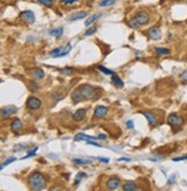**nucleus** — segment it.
Here are the masks:
<instances>
[{
    "label": "nucleus",
    "instance_id": "obj_2",
    "mask_svg": "<svg viewBox=\"0 0 187 191\" xmlns=\"http://www.w3.org/2000/svg\"><path fill=\"white\" fill-rule=\"evenodd\" d=\"M149 20H150V18H149V14H148V13L139 12L134 18H132L129 20L128 25H129V27L133 28V29H138L141 26L147 25V23L149 22Z\"/></svg>",
    "mask_w": 187,
    "mask_h": 191
},
{
    "label": "nucleus",
    "instance_id": "obj_21",
    "mask_svg": "<svg viewBox=\"0 0 187 191\" xmlns=\"http://www.w3.org/2000/svg\"><path fill=\"white\" fill-rule=\"evenodd\" d=\"M111 80H112L113 86L117 87V88H121V87L124 86V82H122V80H121L119 77H117V75H113Z\"/></svg>",
    "mask_w": 187,
    "mask_h": 191
},
{
    "label": "nucleus",
    "instance_id": "obj_33",
    "mask_svg": "<svg viewBox=\"0 0 187 191\" xmlns=\"http://www.w3.org/2000/svg\"><path fill=\"white\" fill-rule=\"evenodd\" d=\"M62 75H71L73 73V68H62L59 71Z\"/></svg>",
    "mask_w": 187,
    "mask_h": 191
},
{
    "label": "nucleus",
    "instance_id": "obj_3",
    "mask_svg": "<svg viewBox=\"0 0 187 191\" xmlns=\"http://www.w3.org/2000/svg\"><path fill=\"white\" fill-rule=\"evenodd\" d=\"M78 89H80V92L82 94L83 101H85V100L94 99V97L96 96L97 89L94 88L92 86H90V85H82V86L78 87Z\"/></svg>",
    "mask_w": 187,
    "mask_h": 191
},
{
    "label": "nucleus",
    "instance_id": "obj_28",
    "mask_svg": "<svg viewBox=\"0 0 187 191\" xmlns=\"http://www.w3.org/2000/svg\"><path fill=\"white\" fill-rule=\"evenodd\" d=\"M83 177H85V174L83 173V172H80V173L76 175V177H75V181H74V184L78 185L80 182H81V179H83Z\"/></svg>",
    "mask_w": 187,
    "mask_h": 191
},
{
    "label": "nucleus",
    "instance_id": "obj_5",
    "mask_svg": "<svg viewBox=\"0 0 187 191\" xmlns=\"http://www.w3.org/2000/svg\"><path fill=\"white\" fill-rule=\"evenodd\" d=\"M27 108L28 109H30V110H37V109H39L41 108V105H42V101L36 97V96H29L28 100H27Z\"/></svg>",
    "mask_w": 187,
    "mask_h": 191
},
{
    "label": "nucleus",
    "instance_id": "obj_23",
    "mask_svg": "<svg viewBox=\"0 0 187 191\" xmlns=\"http://www.w3.org/2000/svg\"><path fill=\"white\" fill-rule=\"evenodd\" d=\"M71 50H72V45H71V43H68L66 46H65V49L62 50L60 53L57 56V58H60V57H65V56H67L69 52H71Z\"/></svg>",
    "mask_w": 187,
    "mask_h": 191
},
{
    "label": "nucleus",
    "instance_id": "obj_14",
    "mask_svg": "<svg viewBox=\"0 0 187 191\" xmlns=\"http://www.w3.org/2000/svg\"><path fill=\"white\" fill-rule=\"evenodd\" d=\"M31 75L36 80H42V79H44V77H45V72H44L43 68L35 67L34 70H31Z\"/></svg>",
    "mask_w": 187,
    "mask_h": 191
},
{
    "label": "nucleus",
    "instance_id": "obj_9",
    "mask_svg": "<svg viewBox=\"0 0 187 191\" xmlns=\"http://www.w3.org/2000/svg\"><path fill=\"white\" fill-rule=\"evenodd\" d=\"M108 114V108L104 105H97L94 110V118H103Z\"/></svg>",
    "mask_w": 187,
    "mask_h": 191
},
{
    "label": "nucleus",
    "instance_id": "obj_26",
    "mask_svg": "<svg viewBox=\"0 0 187 191\" xmlns=\"http://www.w3.org/2000/svg\"><path fill=\"white\" fill-rule=\"evenodd\" d=\"M115 2V0H101L98 5H99L101 7H108V6L113 5Z\"/></svg>",
    "mask_w": 187,
    "mask_h": 191
},
{
    "label": "nucleus",
    "instance_id": "obj_20",
    "mask_svg": "<svg viewBox=\"0 0 187 191\" xmlns=\"http://www.w3.org/2000/svg\"><path fill=\"white\" fill-rule=\"evenodd\" d=\"M122 189L125 191H133L138 189V184L135 182H127L126 184L122 186Z\"/></svg>",
    "mask_w": 187,
    "mask_h": 191
},
{
    "label": "nucleus",
    "instance_id": "obj_13",
    "mask_svg": "<svg viewBox=\"0 0 187 191\" xmlns=\"http://www.w3.org/2000/svg\"><path fill=\"white\" fill-rule=\"evenodd\" d=\"M142 115L147 118V121H148V123L150 126H155L157 124V117L152 114V112H149V111H143L142 112Z\"/></svg>",
    "mask_w": 187,
    "mask_h": 191
},
{
    "label": "nucleus",
    "instance_id": "obj_8",
    "mask_svg": "<svg viewBox=\"0 0 187 191\" xmlns=\"http://www.w3.org/2000/svg\"><path fill=\"white\" fill-rule=\"evenodd\" d=\"M85 115H87V109L81 108V109H78V110L73 114L72 118H73V121H74V122H81V121H83V119H85Z\"/></svg>",
    "mask_w": 187,
    "mask_h": 191
},
{
    "label": "nucleus",
    "instance_id": "obj_36",
    "mask_svg": "<svg viewBox=\"0 0 187 191\" xmlns=\"http://www.w3.org/2000/svg\"><path fill=\"white\" fill-rule=\"evenodd\" d=\"M78 0H60L61 4H69V5H72L74 2H78Z\"/></svg>",
    "mask_w": 187,
    "mask_h": 191
},
{
    "label": "nucleus",
    "instance_id": "obj_10",
    "mask_svg": "<svg viewBox=\"0 0 187 191\" xmlns=\"http://www.w3.org/2000/svg\"><path fill=\"white\" fill-rule=\"evenodd\" d=\"M16 111H18L16 107H13V105H11V107H4V108H1L0 114H1V117L5 118V117L11 116V115H14Z\"/></svg>",
    "mask_w": 187,
    "mask_h": 191
},
{
    "label": "nucleus",
    "instance_id": "obj_27",
    "mask_svg": "<svg viewBox=\"0 0 187 191\" xmlns=\"http://www.w3.org/2000/svg\"><path fill=\"white\" fill-rule=\"evenodd\" d=\"M14 161H16V158H15V156H11L9 159H7L6 161H4V162H2V165L0 166V169H4V167L8 166L9 163H12V162H14Z\"/></svg>",
    "mask_w": 187,
    "mask_h": 191
},
{
    "label": "nucleus",
    "instance_id": "obj_19",
    "mask_svg": "<svg viewBox=\"0 0 187 191\" xmlns=\"http://www.w3.org/2000/svg\"><path fill=\"white\" fill-rule=\"evenodd\" d=\"M99 18H101V14H99V13H96V14L91 15V16H89V18L85 20V27H89V26H90L92 22H95L97 19H99Z\"/></svg>",
    "mask_w": 187,
    "mask_h": 191
},
{
    "label": "nucleus",
    "instance_id": "obj_30",
    "mask_svg": "<svg viewBox=\"0 0 187 191\" xmlns=\"http://www.w3.org/2000/svg\"><path fill=\"white\" fill-rule=\"evenodd\" d=\"M39 4H42L46 7H52L53 6V0H37Z\"/></svg>",
    "mask_w": 187,
    "mask_h": 191
},
{
    "label": "nucleus",
    "instance_id": "obj_17",
    "mask_svg": "<svg viewBox=\"0 0 187 191\" xmlns=\"http://www.w3.org/2000/svg\"><path fill=\"white\" fill-rule=\"evenodd\" d=\"M62 32H64V28H62V27L53 28V29H51V30L48 31V34L53 37H60L61 35H62Z\"/></svg>",
    "mask_w": 187,
    "mask_h": 191
},
{
    "label": "nucleus",
    "instance_id": "obj_35",
    "mask_svg": "<svg viewBox=\"0 0 187 191\" xmlns=\"http://www.w3.org/2000/svg\"><path fill=\"white\" fill-rule=\"evenodd\" d=\"M187 160V154L182 155V156H177V158H172V161H182Z\"/></svg>",
    "mask_w": 187,
    "mask_h": 191
},
{
    "label": "nucleus",
    "instance_id": "obj_32",
    "mask_svg": "<svg viewBox=\"0 0 187 191\" xmlns=\"http://www.w3.org/2000/svg\"><path fill=\"white\" fill-rule=\"evenodd\" d=\"M37 149H38V147H35L34 149H32V151H29V152H28V154L22 158V160H24V159H28V158H30V156H34V155L36 154Z\"/></svg>",
    "mask_w": 187,
    "mask_h": 191
},
{
    "label": "nucleus",
    "instance_id": "obj_38",
    "mask_svg": "<svg viewBox=\"0 0 187 191\" xmlns=\"http://www.w3.org/2000/svg\"><path fill=\"white\" fill-rule=\"evenodd\" d=\"M180 78L182 81L187 82V71H185V72H182V73L180 74Z\"/></svg>",
    "mask_w": 187,
    "mask_h": 191
},
{
    "label": "nucleus",
    "instance_id": "obj_24",
    "mask_svg": "<svg viewBox=\"0 0 187 191\" xmlns=\"http://www.w3.org/2000/svg\"><path fill=\"white\" fill-rule=\"evenodd\" d=\"M38 85H37L35 81H29L28 82V89L30 90V92H37L38 90Z\"/></svg>",
    "mask_w": 187,
    "mask_h": 191
},
{
    "label": "nucleus",
    "instance_id": "obj_11",
    "mask_svg": "<svg viewBox=\"0 0 187 191\" xmlns=\"http://www.w3.org/2000/svg\"><path fill=\"white\" fill-rule=\"evenodd\" d=\"M106 186L109 188L110 190H115V189H118L120 186V181L117 177H110L108 179V182H106Z\"/></svg>",
    "mask_w": 187,
    "mask_h": 191
},
{
    "label": "nucleus",
    "instance_id": "obj_43",
    "mask_svg": "<svg viewBox=\"0 0 187 191\" xmlns=\"http://www.w3.org/2000/svg\"><path fill=\"white\" fill-rule=\"evenodd\" d=\"M118 160L119 161H131V159H129V158H119Z\"/></svg>",
    "mask_w": 187,
    "mask_h": 191
},
{
    "label": "nucleus",
    "instance_id": "obj_25",
    "mask_svg": "<svg viewBox=\"0 0 187 191\" xmlns=\"http://www.w3.org/2000/svg\"><path fill=\"white\" fill-rule=\"evenodd\" d=\"M97 70H98V71H101V72H103L104 74H108V75H112V74H115L113 71H111V70H109V68L104 67V66H102V65L97 66Z\"/></svg>",
    "mask_w": 187,
    "mask_h": 191
},
{
    "label": "nucleus",
    "instance_id": "obj_34",
    "mask_svg": "<svg viewBox=\"0 0 187 191\" xmlns=\"http://www.w3.org/2000/svg\"><path fill=\"white\" fill-rule=\"evenodd\" d=\"M96 31H97V27H90V28L85 32V36H90V35H92V34L96 32Z\"/></svg>",
    "mask_w": 187,
    "mask_h": 191
},
{
    "label": "nucleus",
    "instance_id": "obj_29",
    "mask_svg": "<svg viewBox=\"0 0 187 191\" xmlns=\"http://www.w3.org/2000/svg\"><path fill=\"white\" fill-rule=\"evenodd\" d=\"M73 163H75V165H89V163H91V161L83 160V159H74Z\"/></svg>",
    "mask_w": 187,
    "mask_h": 191
},
{
    "label": "nucleus",
    "instance_id": "obj_1",
    "mask_svg": "<svg viewBox=\"0 0 187 191\" xmlns=\"http://www.w3.org/2000/svg\"><path fill=\"white\" fill-rule=\"evenodd\" d=\"M28 184L30 186V189L32 190H43V189H45L46 188V182H45V179H44V176H43L41 173H32L29 176V179H28Z\"/></svg>",
    "mask_w": 187,
    "mask_h": 191
},
{
    "label": "nucleus",
    "instance_id": "obj_18",
    "mask_svg": "<svg viewBox=\"0 0 187 191\" xmlns=\"http://www.w3.org/2000/svg\"><path fill=\"white\" fill-rule=\"evenodd\" d=\"M74 139L75 140H85V142H88V140H92V139H96L95 137H91V136H87L85 133H78L76 136L74 137Z\"/></svg>",
    "mask_w": 187,
    "mask_h": 191
},
{
    "label": "nucleus",
    "instance_id": "obj_40",
    "mask_svg": "<svg viewBox=\"0 0 187 191\" xmlns=\"http://www.w3.org/2000/svg\"><path fill=\"white\" fill-rule=\"evenodd\" d=\"M175 177H177V175H173V176H171L169 179V181H168V184H172L173 182H175Z\"/></svg>",
    "mask_w": 187,
    "mask_h": 191
},
{
    "label": "nucleus",
    "instance_id": "obj_22",
    "mask_svg": "<svg viewBox=\"0 0 187 191\" xmlns=\"http://www.w3.org/2000/svg\"><path fill=\"white\" fill-rule=\"evenodd\" d=\"M155 52H156V55L158 56H168L171 53L170 49H166V48H156V49H155Z\"/></svg>",
    "mask_w": 187,
    "mask_h": 191
},
{
    "label": "nucleus",
    "instance_id": "obj_12",
    "mask_svg": "<svg viewBox=\"0 0 187 191\" xmlns=\"http://www.w3.org/2000/svg\"><path fill=\"white\" fill-rule=\"evenodd\" d=\"M87 15H88V12H85V11L73 13V14H71V15L67 18V21H76V20H81V19H85Z\"/></svg>",
    "mask_w": 187,
    "mask_h": 191
},
{
    "label": "nucleus",
    "instance_id": "obj_16",
    "mask_svg": "<svg viewBox=\"0 0 187 191\" xmlns=\"http://www.w3.org/2000/svg\"><path fill=\"white\" fill-rule=\"evenodd\" d=\"M22 122L18 119V118H15L14 121L12 122V124H11V128H12V131L14 132V133H18L20 131H21V129H22Z\"/></svg>",
    "mask_w": 187,
    "mask_h": 191
},
{
    "label": "nucleus",
    "instance_id": "obj_7",
    "mask_svg": "<svg viewBox=\"0 0 187 191\" xmlns=\"http://www.w3.org/2000/svg\"><path fill=\"white\" fill-rule=\"evenodd\" d=\"M147 34H148V36L150 39H154V41H157V39H159L161 38V29L158 28V27H151L148 29L147 31Z\"/></svg>",
    "mask_w": 187,
    "mask_h": 191
},
{
    "label": "nucleus",
    "instance_id": "obj_41",
    "mask_svg": "<svg viewBox=\"0 0 187 191\" xmlns=\"http://www.w3.org/2000/svg\"><path fill=\"white\" fill-rule=\"evenodd\" d=\"M96 139H99V140H105V139H106V136H105V135H103V133H101V135H98V136L96 137Z\"/></svg>",
    "mask_w": 187,
    "mask_h": 191
},
{
    "label": "nucleus",
    "instance_id": "obj_37",
    "mask_svg": "<svg viewBox=\"0 0 187 191\" xmlns=\"http://www.w3.org/2000/svg\"><path fill=\"white\" fill-rule=\"evenodd\" d=\"M87 142H88V145H92V146H97V147H101V146H102V145H99L98 142H94V139H92V140H88Z\"/></svg>",
    "mask_w": 187,
    "mask_h": 191
},
{
    "label": "nucleus",
    "instance_id": "obj_15",
    "mask_svg": "<svg viewBox=\"0 0 187 191\" xmlns=\"http://www.w3.org/2000/svg\"><path fill=\"white\" fill-rule=\"evenodd\" d=\"M71 99H72V101H73V103H74V104H76V103H78V102L83 101L82 94H81V92H80V89H78V88L74 89V90L72 92V94H71Z\"/></svg>",
    "mask_w": 187,
    "mask_h": 191
},
{
    "label": "nucleus",
    "instance_id": "obj_4",
    "mask_svg": "<svg viewBox=\"0 0 187 191\" xmlns=\"http://www.w3.org/2000/svg\"><path fill=\"white\" fill-rule=\"evenodd\" d=\"M166 122H168L170 126H175H175H181L184 124V118L178 114H171L166 119Z\"/></svg>",
    "mask_w": 187,
    "mask_h": 191
},
{
    "label": "nucleus",
    "instance_id": "obj_42",
    "mask_svg": "<svg viewBox=\"0 0 187 191\" xmlns=\"http://www.w3.org/2000/svg\"><path fill=\"white\" fill-rule=\"evenodd\" d=\"M97 159H98L99 161H102V162H105V163H108V162L110 161L108 158H101V156H99V158H97Z\"/></svg>",
    "mask_w": 187,
    "mask_h": 191
},
{
    "label": "nucleus",
    "instance_id": "obj_39",
    "mask_svg": "<svg viewBox=\"0 0 187 191\" xmlns=\"http://www.w3.org/2000/svg\"><path fill=\"white\" fill-rule=\"evenodd\" d=\"M126 126L128 128L129 130H132L134 128V124H133V121H127L126 122Z\"/></svg>",
    "mask_w": 187,
    "mask_h": 191
},
{
    "label": "nucleus",
    "instance_id": "obj_6",
    "mask_svg": "<svg viewBox=\"0 0 187 191\" xmlns=\"http://www.w3.org/2000/svg\"><path fill=\"white\" fill-rule=\"evenodd\" d=\"M20 18L22 19L24 22H28V23H34L36 21L35 13L32 12V11H23V12H21Z\"/></svg>",
    "mask_w": 187,
    "mask_h": 191
},
{
    "label": "nucleus",
    "instance_id": "obj_31",
    "mask_svg": "<svg viewBox=\"0 0 187 191\" xmlns=\"http://www.w3.org/2000/svg\"><path fill=\"white\" fill-rule=\"evenodd\" d=\"M62 50H64L62 48H57V49H53L51 52H50V55L52 56V57H55V58H57V56L59 55Z\"/></svg>",
    "mask_w": 187,
    "mask_h": 191
}]
</instances>
